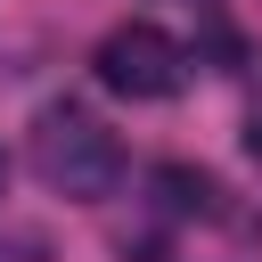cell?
Segmentation results:
<instances>
[{
  "label": "cell",
  "mask_w": 262,
  "mask_h": 262,
  "mask_svg": "<svg viewBox=\"0 0 262 262\" xmlns=\"http://www.w3.org/2000/svg\"><path fill=\"white\" fill-rule=\"evenodd\" d=\"M0 180H8V164H0Z\"/></svg>",
  "instance_id": "cell-5"
},
{
  "label": "cell",
  "mask_w": 262,
  "mask_h": 262,
  "mask_svg": "<svg viewBox=\"0 0 262 262\" xmlns=\"http://www.w3.org/2000/svg\"><path fill=\"white\" fill-rule=\"evenodd\" d=\"M33 172H41L57 196L98 205V196H115V180H123V139H115L90 106H41V123H33Z\"/></svg>",
  "instance_id": "cell-1"
},
{
  "label": "cell",
  "mask_w": 262,
  "mask_h": 262,
  "mask_svg": "<svg viewBox=\"0 0 262 262\" xmlns=\"http://www.w3.org/2000/svg\"><path fill=\"white\" fill-rule=\"evenodd\" d=\"M98 82L115 90V98H131V106H156V98H172L180 90V74H188V49L164 33V25H115L106 41H98Z\"/></svg>",
  "instance_id": "cell-2"
},
{
  "label": "cell",
  "mask_w": 262,
  "mask_h": 262,
  "mask_svg": "<svg viewBox=\"0 0 262 262\" xmlns=\"http://www.w3.org/2000/svg\"><path fill=\"white\" fill-rule=\"evenodd\" d=\"M246 156H254V164H262V106H254V115H246Z\"/></svg>",
  "instance_id": "cell-4"
},
{
  "label": "cell",
  "mask_w": 262,
  "mask_h": 262,
  "mask_svg": "<svg viewBox=\"0 0 262 262\" xmlns=\"http://www.w3.org/2000/svg\"><path fill=\"white\" fill-rule=\"evenodd\" d=\"M156 196H164V213H221V188L188 164H156Z\"/></svg>",
  "instance_id": "cell-3"
}]
</instances>
